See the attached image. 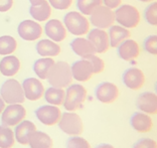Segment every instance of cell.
Wrapping results in <instances>:
<instances>
[{"mask_svg": "<svg viewBox=\"0 0 157 148\" xmlns=\"http://www.w3.org/2000/svg\"><path fill=\"white\" fill-rule=\"evenodd\" d=\"M49 5L58 10H67L73 4V0H48Z\"/></svg>", "mask_w": 157, "mask_h": 148, "instance_id": "36", "label": "cell"}, {"mask_svg": "<svg viewBox=\"0 0 157 148\" xmlns=\"http://www.w3.org/2000/svg\"><path fill=\"white\" fill-rule=\"evenodd\" d=\"M88 92L84 86L80 84H73L67 87L63 107L67 112H75L83 105L87 99Z\"/></svg>", "mask_w": 157, "mask_h": 148, "instance_id": "2", "label": "cell"}, {"mask_svg": "<svg viewBox=\"0 0 157 148\" xmlns=\"http://www.w3.org/2000/svg\"><path fill=\"white\" fill-rule=\"evenodd\" d=\"M95 96L98 101L103 104H111L119 97L118 87L111 82H103L97 86Z\"/></svg>", "mask_w": 157, "mask_h": 148, "instance_id": "11", "label": "cell"}, {"mask_svg": "<svg viewBox=\"0 0 157 148\" xmlns=\"http://www.w3.org/2000/svg\"><path fill=\"white\" fill-rule=\"evenodd\" d=\"M55 64V60L52 57H41L34 62L33 72L40 80H46L49 73V70Z\"/></svg>", "mask_w": 157, "mask_h": 148, "instance_id": "27", "label": "cell"}, {"mask_svg": "<svg viewBox=\"0 0 157 148\" xmlns=\"http://www.w3.org/2000/svg\"><path fill=\"white\" fill-rule=\"evenodd\" d=\"M59 127L63 133L70 136H78L84 129L82 118L75 112H65L59 121Z\"/></svg>", "mask_w": 157, "mask_h": 148, "instance_id": "6", "label": "cell"}, {"mask_svg": "<svg viewBox=\"0 0 157 148\" xmlns=\"http://www.w3.org/2000/svg\"><path fill=\"white\" fill-rule=\"evenodd\" d=\"M63 25L74 35L87 34L90 30V22L82 13L78 11H71L63 17Z\"/></svg>", "mask_w": 157, "mask_h": 148, "instance_id": "5", "label": "cell"}, {"mask_svg": "<svg viewBox=\"0 0 157 148\" xmlns=\"http://www.w3.org/2000/svg\"><path fill=\"white\" fill-rule=\"evenodd\" d=\"M144 17L145 20L150 25H153V26L157 25V3L155 1H153L151 4L146 7Z\"/></svg>", "mask_w": 157, "mask_h": 148, "instance_id": "33", "label": "cell"}, {"mask_svg": "<svg viewBox=\"0 0 157 148\" xmlns=\"http://www.w3.org/2000/svg\"><path fill=\"white\" fill-rule=\"evenodd\" d=\"M90 21L96 28L105 29L114 25L115 16L112 9L108 8L105 5H100L96 8L90 15Z\"/></svg>", "mask_w": 157, "mask_h": 148, "instance_id": "7", "label": "cell"}, {"mask_svg": "<svg viewBox=\"0 0 157 148\" xmlns=\"http://www.w3.org/2000/svg\"><path fill=\"white\" fill-rule=\"evenodd\" d=\"M13 6V0H0V12H7Z\"/></svg>", "mask_w": 157, "mask_h": 148, "instance_id": "38", "label": "cell"}, {"mask_svg": "<svg viewBox=\"0 0 157 148\" xmlns=\"http://www.w3.org/2000/svg\"><path fill=\"white\" fill-rule=\"evenodd\" d=\"M26 116V110L22 104H9L1 113V122L3 125L11 127L19 124Z\"/></svg>", "mask_w": 157, "mask_h": 148, "instance_id": "8", "label": "cell"}, {"mask_svg": "<svg viewBox=\"0 0 157 148\" xmlns=\"http://www.w3.org/2000/svg\"><path fill=\"white\" fill-rule=\"evenodd\" d=\"M45 34L55 42L63 41L67 37V29L59 19H51L44 25Z\"/></svg>", "mask_w": 157, "mask_h": 148, "instance_id": "18", "label": "cell"}, {"mask_svg": "<svg viewBox=\"0 0 157 148\" xmlns=\"http://www.w3.org/2000/svg\"><path fill=\"white\" fill-rule=\"evenodd\" d=\"M95 148H115L111 144H108V143H102V144H99L98 146H96Z\"/></svg>", "mask_w": 157, "mask_h": 148, "instance_id": "40", "label": "cell"}, {"mask_svg": "<svg viewBox=\"0 0 157 148\" xmlns=\"http://www.w3.org/2000/svg\"><path fill=\"white\" fill-rule=\"evenodd\" d=\"M48 83L55 88H67L73 82L71 66L67 62H58L49 70L48 76Z\"/></svg>", "mask_w": 157, "mask_h": 148, "instance_id": "1", "label": "cell"}, {"mask_svg": "<svg viewBox=\"0 0 157 148\" xmlns=\"http://www.w3.org/2000/svg\"><path fill=\"white\" fill-rule=\"evenodd\" d=\"M29 13L31 17H33V19L36 21H46L52 15V6L46 0H44L37 5H30Z\"/></svg>", "mask_w": 157, "mask_h": 148, "instance_id": "25", "label": "cell"}, {"mask_svg": "<svg viewBox=\"0 0 157 148\" xmlns=\"http://www.w3.org/2000/svg\"><path fill=\"white\" fill-rule=\"evenodd\" d=\"M115 20L125 28H134L140 22V12L135 6L125 4L116 8L114 12Z\"/></svg>", "mask_w": 157, "mask_h": 148, "instance_id": "4", "label": "cell"}, {"mask_svg": "<svg viewBox=\"0 0 157 148\" xmlns=\"http://www.w3.org/2000/svg\"><path fill=\"white\" fill-rule=\"evenodd\" d=\"M131 127L139 133H148L153 127V121L149 115L143 112H135L130 119Z\"/></svg>", "mask_w": 157, "mask_h": 148, "instance_id": "19", "label": "cell"}, {"mask_svg": "<svg viewBox=\"0 0 157 148\" xmlns=\"http://www.w3.org/2000/svg\"><path fill=\"white\" fill-rule=\"evenodd\" d=\"M138 1H141V2H151V1H154V0H138Z\"/></svg>", "mask_w": 157, "mask_h": 148, "instance_id": "43", "label": "cell"}, {"mask_svg": "<svg viewBox=\"0 0 157 148\" xmlns=\"http://www.w3.org/2000/svg\"><path fill=\"white\" fill-rule=\"evenodd\" d=\"M117 53L119 57L126 62L136 60L139 53H140V48L138 43L133 39H125L119 45L117 46Z\"/></svg>", "mask_w": 157, "mask_h": 148, "instance_id": "17", "label": "cell"}, {"mask_svg": "<svg viewBox=\"0 0 157 148\" xmlns=\"http://www.w3.org/2000/svg\"><path fill=\"white\" fill-rule=\"evenodd\" d=\"M109 45L111 48H117L121 42L130 37V31L121 25H112L108 32Z\"/></svg>", "mask_w": 157, "mask_h": 148, "instance_id": "24", "label": "cell"}, {"mask_svg": "<svg viewBox=\"0 0 157 148\" xmlns=\"http://www.w3.org/2000/svg\"><path fill=\"white\" fill-rule=\"evenodd\" d=\"M17 32L19 37L25 41H34L41 37L42 28L38 22L33 20H23L17 27Z\"/></svg>", "mask_w": 157, "mask_h": 148, "instance_id": "10", "label": "cell"}, {"mask_svg": "<svg viewBox=\"0 0 157 148\" xmlns=\"http://www.w3.org/2000/svg\"><path fill=\"white\" fill-rule=\"evenodd\" d=\"M67 148H91V144L83 137L78 136H71L67 140L66 144Z\"/></svg>", "mask_w": 157, "mask_h": 148, "instance_id": "34", "label": "cell"}, {"mask_svg": "<svg viewBox=\"0 0 157 148\" xmlns=\"http://www.w3.org/2000/svg\"><path fill=\"white\" fill-rule=\"evenodd\" d=\"M17 41L11 35L0 37V56H9L15 52Z\"/></svg>", "mask_w": 157, "mask_h": 148, "instance_id": "30", "label": "cell"}, {"mask_svg": "<svg viewBox=\"0 0 157 148\" xmlns=\"http://www.w3.org/2000/svg\"><path fill=\"white\" fill-rule=\"evenodd\" d=\"M44 99L49 105L53 106H62L65 101L66 91L62 88H55V87H51V88L46 89L44 91Z\"/></svg>", "mask_w": 157, "mask_h": 148, "instance_id": "28", "label": "cell"}, {"mask_svg": "<svg viewBox=\"0 0 157 148\" xmlns=\"http://www.w3.org/2000/svg\"><path fill=\"white\" fill-rule=\"evenodd\" d=\"M83 59L87 60L90 62V64H92V68H93V73L95 75H98V74H101L103 71L105 70V63L101 57L97 56L94 53V55H88L84 56Z\"/></svg>", "mask_w": 157, "mask_h": 148, "instance_id": "32", "label": "cell"}, {"mask_svg": "<svg viewBox=\"0 0 157 148\" xmlns=\"http://www.w3.org/2000/svg\"><path fill=\"white\" fill-rule=\"evenodd\" d=\"M132 148H157V143L152 138H142L138 140Z\"/></svg>", "mask_w": 157, "mask_h": 148, "instance_id": "37", "label": "cell"}, {"mask_svg": "<svg viewBox=\"0 0 157 148\" xmlns=\"http://www.w3.org/2000/svg\"><path fill=\"white\" fill-rule=\"evenodd\" d=\"M20 60L15 56H5L0 60V73L5 77L15 76L20 70Z\"/></svg>", "mask_w": 157, "mask_h": 148, "instance_id": "21", "label": "cell"}, {"mask_svg": "<svg viewBox=\"0 0 157 148\" xmlns=\"http://www.w3.org/2000/svg\"><path fill=\"white\" fill-rule=\"evenodd\" d=\"M36 130V126L33 122L23 120L19 124L16 125L15 130H14V137L15 141H17L21 145H28V138L29 135L33 131Z\"/></svg>", "mask_w": 157, "mask_h": 148, "instance_id": "20", "label": "cell"}, {"mask_svg": "<svg viewBox=\"0 0 157 148\" xmlns=\"http://www.w3.org/2000/svg\"><path fill=\"white\" fill-rule=\"evenodd\" d=\"M103 0H78L77 6L83 15H91V13L102 5Z\"/></svg>", "mask_w": 157, "mask_h": 148, "instance_id": "31", "label": "cell"}, {"mask_svg": "<svg viewBox=\"0 0 157 148\" xmlns=\"http://www.w3.org/2000/svg\"><path fill=\"white\" fill-rule=\"evenodd\" d=\"M36 52L44 57L56 56L60 53V46L51 39H41L36 43Z\"/></svg>", "mask_w": 157, "mask_h": 148, "instance_id": "23", "label": "cell"}, {"mask_svg": "<svg viewBox=\"0 0 157 148\" xmlns=\"http://www.w3.org/2000/svg\"><path fill=\"white\" fill-rule=\"evenodd\" d=\"M15 144L14 132L5 125H0V148H12Z\"/></svg>", "mask_w": 157, "mask_h": 148, "instance_id": "29", "label": "cell"}, {"mask_svg": "<svg viewBox=\"0 0 157 148\" xmlns=\"http://www.w3.org/2000/svg\"><path fill=\"white\" fill-rule=\"evenodd\" d=\"M62 112L58 106L44 105L35 110V117L37 120L45 126H53L59 123Z\"/></svg>", "mask_w": 157, "mask_h": 148, "instance_id": "9", "label": "cell"}, {"mask_svg": "<svg viewBox=\"0 0 157 148\" xmlns=\"http://www.w3.org/2000/svg\"><path fill=\"white\" fill-rule=\"evenodd\" d=\"M136 106L139 110L147 115H156L157 96L153 92H143L138 96Z\"/></svg>", "mask_w": 157, "mask_h": 148, "instance_id": "16", "label": "cell"}, {"mask_svg": "<svg viewBox=\"0 0 157 148\" xmlns=\"http://www.w3.org/2000/svg\"><path fill=\"white\" fill-rule=\"evenodd\" d=\"M44 0H29V2H30V4L31 5H37L39 4L40 2H42Z\"/></svg>", "mask_w": 157, "mask_h": 148, "instance_id": "42", "label": "cell"}, {"mask_svg": "<svg viewBox=\"0 0 157 148\" xmlns=\"http://www.w3.org/2000/svg\"><path fill=\"white\" fill-rule=\"evenodd\" d=\"M21 86H22L24 97L29 101H37L42 98L44 94V87L36 78L25 79Z\"/></svg>", "mask_w": 157, "mask_h": 148, "instance_id": "13", "label": "cell"}, {"mask_svg": "<svg viewBox=\"0 0 157 148\" xmlns=\"http://www.w3.org/2000/svg\"><path fill=\"white\" fill-rule=\"evenodd\" d=\"M5 108V102L3 101V99L1 98V96H0V114L2 113L3 110H4Z\"/></svg>", "mask_w": 157, "mask_h": 148, "instance_id": "41", "label": "cell"}, {"mask_svg": "<svg viewBox=\"0 0 157 148\" xmlns=\"http://www.w3.org/2000/svg\"><path fill=\"white\" fill-rule=\"evenodd\" d=\"M122 80L124 85L128 89L137 91V90H140L145 84V75L140 68L132 67L124 72Z\"/></svg>", "mask_w": 157, "mask_h": 148, "instance_id": "12", "label": "cell"}, {"mask_svg": "<svg viewBox=\"0 0 157 148\" xmlns=\"http://www.w3.org/2000/svg\"><path fill=\"white\" fill-rule=\"evenodd\" d=\"M88 41L93 45L97 53H105L110 48L108 33L104 29L94 28L90 30L88 33Z\"/></svg>", "mask_w": 157, "mask_h": 148, "instance_id": "14", "label": "cell"}, {"mask_svg": "<svg viewBox=\"0 0 157 148\" xmlns=\"http://www.w3.org/2000/svg\"><path fill=\"white\" fill-rule=\"evenodd\" d=\"M0 96L6 104H22L25 101L22 86L15 79H9L0 88Z\"/></svg>", "mask_w": 157, "mask_h": 148, "instance_id": "3", "label": "cell"}, {"mask_svg": "<svg viewBox=\"0 0 157 148\" xmlns=\"http://www.w3.org/2000/svg\"><path fill=\"white\" fill-rule=\"evenodd\" d=\"M28 145L30 148H52L53 141L52 137L45 132L35 130L29 135Z\"/></svg>", "mask_w": 157, "mask_h": 148, "instance_id": "22", "label": "cell"}, {"mask_svg": "<svg viewBox=\"0 0 157 148\" xmlns=\"http://www.w3.org/2000/svg\"><path fill=\"white\" fill-rule=\"evenodd\" d=\"M104 4L106 7H108L110 9H116L118 8L121 3H122V0H103Z\"/></svg>", "mask_w": 157, "mask_h": 148, "instance_id": "39", "label": "cell"}, {"mask_svg": "<svg viewBox=\"0 0 157 148\" xmlns=\"http://www.w3.org/2000/svg\"><path fill=\"white\" fill-rule=\"evenodd\" d=\"M144 49L150 55L156 56L157 55V35L152 34L149 35L144 41Z\"/></svg>", "mask_w": 157, "mask_h": 148, "instance_id": "35", "label": "cell"}, {"mask_svg": "<svg viewBox=\"0 0 157 148\" xmlns=\"http://www.w3.org/2000/svg\"><path fill=\"white\" fill-rule=\"evenodd\" d=\"M73 79L78 82H88L93 77V68L90 62L85 59H81L75 62L71 66Z\"/></svg>", "mask_w": 157, "mask_h": 148, "instance_id": "15", "label": "cell"}, {"mask_svg": "<svg viewBox=\"0 0 157 148\" xmlns=\"http://www.w3.org/2000/svg\"><path fill=\"white\" fill-rule=\"evenodd\" d=\"M71 48H72L73 52L76 53L77 56L84 57L88 55H94L95 48L93 45L88 41L87 38L84 37H77L71 42Z\"/></svg>", "mask_w": 157, "mask_h": 148, "instance_id": "26", "label": "cell"}]
</instances>
